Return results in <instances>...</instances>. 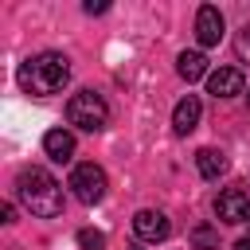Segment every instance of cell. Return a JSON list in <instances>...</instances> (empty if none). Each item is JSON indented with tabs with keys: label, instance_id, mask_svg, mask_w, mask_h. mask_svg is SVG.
Segmentation results:
<instances>
[{
	"label": "cell",
	"instance_id": "obj_1",
	"mask_svg": "<svg viewBox=\"0 0 250 250\" xmlns=\"http://www.w3.org/2000/svg\"><path fill=\"white\" fill-rule=\"evenodd\" d=\"M16 195H20V203H23L31 215H39V219L62 215V188H59V180H55L47 168H23V172L16 176Z\"/></svg>",
	"mask_w": 250,
	"mask_h": 250
},
{
	"label": "cell",
	"instance_id": "obj_2",
	"mask_svg": "<svg viewBox=\"0 0 250 250\" xmlns=\"http://www.w3.org/2000/svg\"><path fill=\"white\" fill-rule=\"evenodd\" d=\"M66 82H70V62H66V55H59V51L31 55V59L20 66V86H23L27 94H35V98L59 94Z\"/></svg>",
	"mask_w": 250,
	"mask_h": 250
},
{
	"label": "cell",
	"instance_id": "obj_3",
	"mask_svg": "<svg viewBox=\"0 0 250 250\" xmlns=\"http://www.w3.org/2000/svg\"><path fill=\"white\" fill-rule=\"evenodd\" d=\"M66 121H70L74 129H82V133H98V129L109 121V105H105L102 94L78 90V94L66 102Z\"/></svg>",
	"mask_w": 250,
	"mask_h": 250
},
{
	"label": "cell",
	"instance_id": "obj_4",
	"mask_svg": "<svg viewBox=\"0 0 250 250\" xmlns=\"http://www.w3.org/2000/svg\"><path fill=\"white\" fill-rule=\"evenodd\" d=\"M66 188L74 191V199H82V203H102L105 199V172L94 164V160H86V164H74V172H70V180H66Z\"/></svg>",
	"mask_w": 250,
	"mask_h": 250
},
{
	"label": "cell",
	"instance_id": "obj_5",
	"mask_svg": "<svg viewBox=\"0 0 250 250\" xmlns=\"http://www.w3.org/2000/svg\"><path fill=\"white\" fill-rule=\"evenodd\" d=\"M133 230H137V238H141V242H164V238L172 234V223H168V215H164V211L145 207V211H137V215H133Z\"/></svg>",
	"mask_w": 250,
	"mask_h": 250
},
{
	"label": "cell",
	"instance_id": "obj_6",
	"mask_svg": "<svg viewBox=\"0 0 250 250\" xmlns=\"http://www.w3.org/2000/svg\"><path fill=\"white\" fill-rule=\"evenodd\" d=\"M215 215H219V223H242V219H250V195H246V188H227V191H219Z\"/></svg>",
	"mask_w": 250,
	"mask_h": 250
},
{
	"label": "cell",
	"instance_id": "obj_7",
	"mask_svg": "<svg viewBox=\"0 0 250 250\" xmlns=\"http://www.w3.org/2000/svg\"><path fill=\"white\" fill-rule=\"evenodd\" d=\"M195 39H199V47H215V43L223 39V12H219V8L203 4V8L195 12Z\"/></svg>",
	"mask_w": 250,
	"mask_h": 250
},
{
	"label": "cell",
	"instance_id": "obj_8",
	"mask_svg": "<svg viewBox=\"0 0 250 250\" xmlns=\"http://www.w3.org/2000/svg\"><path fill=\"white\" fill-rule=\"evenodd\" d=\"M207 90H211L215 98H234V94L246 90V78H242V70H234V66H219V70L207 74Z\"/></svg>",
	"mask_w": 250,
	"mask_h": 250
},
{
	"label": "cell",
	"instance_id": "obj_9",
	"mask_svg": "<svg viewBox=\"0 0 250 250\" xmlns=\"http://www.w3.org/2000/svg\"><path fill=\"white\" fill-rule=\"evenodd\" d=\"M199 113H203V105H199V98H195V94L180 98V102H176V109H172V129H176L180 137H188V133L199 125Z\"/></svg>",
	"mask_w": 250,
	"mask_h": 250
},
{
	"label": "cell",
	"instance_id": "obj_10",
	"mask_svg": "<svg viewBox=\"0 0 250 250\" xmlns=\"http://www.w3.org/2000/svg\"><path fill=\"white\" fill-rule=\"evenodd\" d=\"M43 152H47L51 160L66 164V160L74 156V133H70V129H51V133L43 137Z\"/></svg>",
	"mask_w": 250,
	"mask_h": 250
},
{
	"label": "cell",
	"instance_id": "obj_11",
	"mask_svg": "<svg viewBox=\"0 0 250 250\" xmlns=\"http://www.w3.org/2000/svg\"><path fill=\"white\" fill-rule=\"evenodd\" d=\"M227 164H230V160H227L223 148H199V152H195V168H199L203 180H219V176L227 172Z\"/></svg>",
	"mask_w": 250,
	"mask_h": 250
},
{
	"label": "cell",
	"instance_id": "obj_12",
	"mask_svg": "<svg viewBox=\"0 0 250 250\" xmlns=\"http://www.w3.org/2000/svg\"><path fill=\"white\" fill-rule=\"evenodd\" d=\"M176 70H180L184 82H199V78L207 74V55H203V51H184V55L176 59Z\"/></svg>",
	"mask_w": 250,
	"mask_h": 250
},
{
	"label": "cell",
	"instance_id": "obj_13",
	"mask_svg": "<svg viewBox=\"0 0 250 250\" xmlns=\"http://www.w3.org/2000/svg\"><path fill=\"white\" fill-rule=\"evenodd\" d=\"M191 246H195V250H219V230L207 227V223L191 227Z\"/></svg>",
	"mask_w": 250,
	"mask_h": 250
},
{
	"label": "cell",
	"instance_id": "obj_14",
	"mask_svg": "<svg viewBox=\"0 0 250 250\" xmlns=\"http://www.w3.org/2000/svg\"><path fill=\"white\" fill-rule=\"evenodd\" d=\"M78 246H82V250H105V234L86 227V230H78Z\"/></svg>",
	"mask_w": 250,
	"mask_h": 250
},
{
	"label": "cell",
	"instance_id": "obj_15",
	"mask_svg": "<svg viewBox=\"0 0 250 250\" xmlns=\"http://www.w3.org/2000/svg\"><path fill=\"white\" fill-rule=\"evenodd\" d=\"M234 47H238V59H246V62H250V23H242V31H238Z\"/></svg>",
	"mask_w": 250,
	"mask_h": 250
},
{
	"label": "cell",
	"instance_id": "obj_16",
	"mask_svg": "<svg viewBox=\"0 0 250 250\" xmlns=\"http://www.w3.org/2000/svg\"><path fill=\"white\" fill-rule=\"evenodd\" d=\"M0 219H4V223H16V203H4V207H0Z\"/></svg>",
	"mask_w": 250,
	"mask_h": 250
},
{
	"label": "cell",
	"instance_id": "obj_17",
	"mask_svg": "<svg viewBox=\"0 0 250 250\" xmlns=\"http://www.w3.org/2000/svg\"><path fill=\"white\" fill-rule=\"evenodd\" d=\"M234 250H250V238H238V242H234Z\"/></svg>",
	"mask_w": 250,
	"mask_h": 250
},
{
	"label": "cell",
	"instance_id": "obj_18",
	"mask_svg": "<svg viewBox=\"0 0 250 250\" xmlns=\"http://www.w3.org/2000/svg\"><path fill=\"white\" fill-rule=\"evenodd\" d=\"M129 250H141V246H129Z\"/></svg>",
	"mask_w": 250,
	"mask_h": 250
},
{
	"label": "cell",
	"instance_id": "obj_19",
	"mask_svg": "<svg viewBox=\"0 0 250 250\" xmlns=\"http://www.w3.org/2000/svg\"><path fill=\"white\" fill-rule=\"evenodd\" d=\"M246 102H250V94H246Z\"/></svg>",
	"mask_w": 250,
	"mask_h": 250
}]
</instances>
